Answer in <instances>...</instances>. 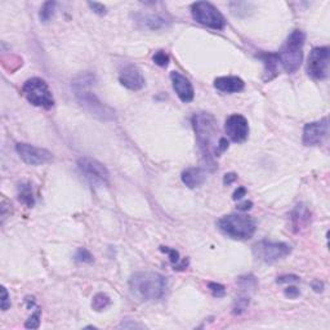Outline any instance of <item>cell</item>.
I'll list each match as a JSON object with an SVG mask.
<instances>
[{
  "mask_svg": "<svg viewBox=\"0 0 330 330\" xmlns=\"http://www.w3.org/2000/svg\"><path fill=\"white\" fill-rule=\"evenodd\" d=\"M129 289L133 296L141 301H158L167 293L168 281L158 272H135L129 280Z\"/></svg>",
  "mask_w": 330,
  "mask_h": 330,
  "instance_id": "1",
  "label": "cell"
},
{
  "mask_svg": "<svg viewBox=\"0 0 330 330\" xmlns=\"http://www.w3.org/2000/svg\"><path fill=\"white\" fill-rule=\"evenodd\" d=\"M94 82V76L92 74H84L80 75L79 77L74 80L72 83V88H74L75 97H76L77 102L87 110L89 114L93 117L98 118L101 120H111L115 118V111L105 103L101 102L98 100L97 95L88 90V87L93 84Z\"/></svg>",
  "mask_w": 330,
  "mask_h": 330,
  "instance_id": "2",
  "label": "cell"
},
{
  "mask_svg": "<svg viewBox=\"0 0 330 330\" xmlns=\"http://www.w3.org/2000/svg\"><path fill=\"white\" fill-rule=\"evenodd\" d=\"M192 127L195 129L199 147L205 158L206 163L214 167L213 158L217 156V134L218 125L216 118L208 112H198L192 117Z\"/></svg>",
  "mask_w": 330,
  "mask_h": 330,
  "instance_id": "3",
  "label": "cell"
},
{
  "mask_svg": "<svg viewBox=\"0 0 330 330\" xmlns=\"http://www.w3.org/2000/svg\"><path fill=\"white\" fill-rule=\"evenodd\" d=\"M306 35L301 30H294L279 52L278 59L288 74H294L301 67L303 60V45Z\"/></svg>",
  "mask_w": 330,
  "mask_h": 330,
  "instance_id": "4",
  "label": "cell"
},
{
  "mask_svg": "<svg viewBox=\"0 0 330 330\" xmlns=\"http://www.w3.org/2000/svg\"><path fill=\"white\" fill-rule=\"evenodd\" d=\"M219 231L235 240H248L256 234V221L246 214H228L219 219Z\"/></svg>",
  "mask_w": 330,
  "mask_h": 330,
  "instance_id": "5",
  "label": "cell"
},
{
  "mask_svg": "<svg viewBox=\"0 0 330 330\" xmlns=\"http://www.w3.org/2000/svg\"><path fill=\"white\" fill-rule=\"evenodd\" d=\"M22 94L31 105L36 107L50 108L54 105L52 90L49 89L47 83L40 77H31L26 80L22 87Z\"/></svg>",
  "mask_w": 330,
  "mask_h": 330,
  "instance_id": "6",
  "label": "cell"
},
{
  "mask_svg": "<svg viewBox=\"0 0 330 330\" xmlns=\"http://www.w3.org/2000/svg\"><path fill=\"white\" fill-rule=\"evenodd\" d=\"M191 13L193 20L199 24L214 30H223L226 26L225 17L211 3L196 2L191 6Z\"/></svg>",
  "mask_w": 330,
  "mask_h": 330,
  "instance_id": "7",
  "label": "cell"
},
{
  "mask_svg": "<svg viewBox=\"0 0 330 330\" xmlns=\"http://www.w3.org/2000/svg\"><path fill=\"white\" fill-rule=\"evenodd\" d=\"M292 251V246L286 243L262 240L254 244L253 254L258 261L264 263H275L288 257Z\"/></svg>",
  "mask_w": 330,
  "mask_h": 330,
  "instance_id": "8",
  "label": "cell"
},
{
  "mask_svg": "<svg viewBox=\"0 0 330 330\" xmlns=\"http://www.w3.org/2000/svg\"><path fill=\"white\" fill-rule=\"evenodd\" d=\"M77 167H79L80 172L83 173L85 180L93 187H103V186L108 185L110 173H108L107 168L100 161L92 158H80L77 160Z\"/></svg>",
  "mask_w": 330,
  "mask_h": 330,
  "instance_id": "9",
  "label": "cell"
},
{
  "mask_svg": "<svg viewBox=\"0 0 330 330\" xmlns=\"http://www.w3.org/2000/svg\"><path fill=\"white\" fill-rule=\"evenodd\" d=\"M330 49L327 47H317L311 50L307 62V71L316 80L326 79L329 75Z\"/></svg>",
  "mask_w": 330,
  "mask_h": 330,
  "instance_id": "10",
  "label": "cell"
},
{
  "mask_svg": "<svg viewBox=\"0 0 330 330\" xmlns=\"http://www.w3.org/2000/svg\"><path fill=\"white\" fill-rule=\"evenodd\" d=\"M16 151L25 163L32 167H40L53 161V156L49 151L45 148L35 147L29 143H17Z\"/></svg>",
  "mask_w": 330,
  "mask_h": 330,
  "instance_id": "11",
  "label": "cell"
},
{
  "mask_svg": "<svg viewBox=\"0 0 330 330\" xmlns=\"http://www.w3.org/2000/svg\"><path fill=\"white\" fill-rule=\"evenodd\" d=\"M329 134V124L327 119L324 118L320 122H314L306 124L303 129V145L304 146H320L322 145Z\"/></svg>",
  "mask_w": 330,
  "mask_h": 330,
  "instance_id": "12",
  "label": "cell"
},
{
  "mask_svg": "<svg viewBox=\"0 0 330 330\" xmlns=\"http://www.w3.org/2000/svg\"><path fill=\"white\" fill-rule=\"evenodd\" d=\"M226 134L228 135L231 141L236 143H241L248 138L249 134V124L248 120L243 115L234 114L227 118L225 124Z\"/></svg>",
  "mask_w": 330,
  "mask_h": 330,
  "instance_id": "13",
  "label": "cell"
},
{
  "mask_svg": "<svg viewBox=\"0 0 330 330\" xmlns=\"http://www.w3.org/2000/svg\"><path fill=\"white\" fill-rule=\"evenodd\" d=\"M119 82L129 90H141L146 84L142 71L134 65H128L120 71Z\"/></svg>",
  "mask_w": 330,
  "mask_h": 330,
  "instance_id": "14",
  "label": "cell"
},
{
  "mask_svg": "<svg viewBox=\"0 0 330 330\" xmlns=\"http://www.w3.org/2000/svg\"><path fill=\"white\" fill-rule=\"evenodd\" d=\"M170 80H172L173 89L176 90L177 95L182 102L188 103L195 97V90H193L192 84L190 80L178 71L170 72Z\"/></svg>",
  "mask_w": 330,
  "mask_h": 330,
  "instance_id": "15",
  "label": "cell"
},
{
  "mask_svg": "<svg viewBox=\"0 0 330 330\" xmlns=\"http://www.w3.org/2000/svg\"><path fill=\"white\" fill-rule=\"evenodd\" d=\"M214 87L223 93H238L245 87L243 79L238 76H222L214 80Z\"/></svg>",
  "mask_w": 330,
  "mask_h": 330,
  "instance_id": "16",
  "label": "cell"
},
{
  "mask_svg": "<svg viewBox=\"0 0 330 330\" xmlns=\"http://www.w3.org/2000/svg\"><path fill=\"white\" fill-rule=\"evenodd\" d=\"M311 221V211L304 204H298L292 213V226L294 231L299 232L308 226Z\"/></svg>",
  "mask_w": 330,
  "mask_h": 330,
  "instance_id": "17",
  "label": "cell"
},
{
  "mask_svg": "<svg viewBox=\"0 0 330 330\" xmlns=\"http://www.w3.org/2000/svg\"><path fill=\"white\" fill-rule=\"evenodd\" d=\"M181 178H182V182L185 183L187 187L195 188L205 182L206 173L205 170L201 169V168H187V169L182 172Z\"/></svg>",
  "mask_w": 330,
  "mask_h": 330,
  "instance_id": "18",
  "label": "cell"
},
{
  "mask_svg": "<svg viewBox=\"0 0 330 330\" xmlns=\"http://www.w3.org/2000/svg\"><path fill=\"white\" fill-rule=\"evenodd\" d=\"M261 59L263 60L264 62V72H266L267 77L266 80H271L272 77L276 76L278 74V65H279V59L278 54H272V53H266V54H262Z\"/></svg>",
  "mask_w": 330,
  "mask_h": 330,
  "instance_id": "19",
  "label": "cell"
},
{
  "mask_svg": "<svg viewBox=\"0 0 330 330\" xmlns=\"http://www.w3.org/2000/svg\"><path fill=\"white\" fill-rule=\"evenodd\" d=\"M140 21L142 22V25L146 27V29L152 30V31H156V30H163L167 27V20L161 16H158V14L143 16Z\"/></svg>",
  "mask_w": 330,
  "mask_h": 330,
  "instance_id": "20",
  "label": "cell"
},
{
  "mask_svg": "<svg viewBox=\"0 0 330 330\" xmlns=\"http://www.w3.org/2000/svg\"><path fill=\"white\" fill-rule=\"evenodd\" d=\"M160 250L163 251V253L168 254L170 263L173 264L174 269L182 271V269H185L186 267L188 266V259H183V261H181L180 253H178V250H176V249L168 248V246H160Z\"/></svg>",
  "mask_w": 330,
  "mask_h": 330,
  "instance_id": "21",
  "label": "cell"
},
{
  "mask_svg": "<svg viewBox=\"0 0 330 330\" xmlns=\"http://www.w3.org/2000/svg\"><path fill=\"white\" fill-rule=\"evenodd\" d=\"M18 200L26 206H29V208L34 206L35 198L30 183H22V185L18 186Z\"/></svg>",
  "mask_w": 330,
  "mask_h": 330,
  "instance_id": "22",
  "label": "cell"
},
{
  "mask_svg": "<svg viewBox=\"0 0 330 330\" xmlns=\"http://www.w3.org/2000/svg\"><path fill=\"white\" fill-rule=\"evenodd\" d=\"M110 303H111V299H110V297H108L107 294L98 293L93 297L92 308L94 309V311L100 312L107 308V307L110 306Z\"/></svg>",
  "mask_w": 330,
  "mask_h": 330,
  "instance_id": "23",
  "label": "cell"
},
{
  "mask_svg": "<svg viewBox=\"0 0 330 330\" xmlns=\"http://www.w3.org/2000/svg\"><path fill=\"white\" fill-rule=\"evenodd\" d=\"M56 2H45L43 4V7L40 8L39 12V18L42 22H48L52 20V17L54 16V12H56Z\"/></svg>",
  "mask_w": 330,
  "mask_h": 330,
  "instance_id": "24",
  "label": "cell"
},
{
  "mask_svg": "<svg viewBox=\"0 0 330 330\" xmlns=\"http://www.w3.org/2000/svg\"><path fill=\"white\" fill-rule=\"evenodd\" d=\"M93 259L94 258H93L92 253L85 248H79L75 254V261L80 262V263H92Z\"/></svg>",
  "mask_w": 330,
  "mask_h": 330,
  "instance_id": "25",
  "label": "cell"
},
{
  "mask_svg": "<svg viewBox=\"0 0 330 330\" xmlns=\"http://www.w3.org/2000/svg\"><path fill=\"white\" fill-rule=\"evenodd\" d=\"M153 62L160 67H167L169 65V56L164 50H158L152 57Z\"/></svg>",
  "mask_w": 330,
  "mask_h": 330,
  "instance_id": "26",
  "label": "cell"
},
{
  "mask_svg": "<svg viewBox=\"0 0 330 330\" xmlns=\"http://www.w3.org/2000/svg\"><path fill=\"white\" fill-rule=\"evenodd\" d=\"M40 315H42V311L37 308L36 311H35L34 314L29 317V320L26 321L25 326H26L27 329H37L40 325Z\"/></svg>",
  "mask_w": 330,
  "mask_h": 330,
  "instance_id": "27",
  "label": "cell"
},
{
  "mask_svg": "<svg viewBox=\"0 0 330 330\" xmlns=\"http://www.w3.org/2000/svg\"><path fill=\"white\" fill-rule=\"evenodd\" d=\"M248 306H249V298H246V297L236 299L235 306H234V314L236 315L243 314V312H245V309L248 308Z\"/></svg>",
  "mask_w": 330,
  "mask_h": 330,
  "instance_id": "28",
  "label": "cell"
},
{
  "mask_svg": "<svg viewBox=\"0 0 330 330\" xmlns=\"http://www.w3.org/2000/svg\"><path fill=\"white\" fill-rule=\"evenodd\" d=\"M208 286L209 289H210L211 293H213V296L217 297V298H222V297L226 294V288L222 285V284L209 283Z\"/></svg>",
  "mask_w": 330,
  "mask_h": 330,
  "instance_id": "29",
  "label": "cell"
},
{
  "mask_svg": "<svg viewBox=\"0 0 330 330\" xmlns=\"http://www.w3.org/2000/svg\"><path fill=\"white\" fill-rule=\"evenodd\" d=\"M0 306H2V309H3V311H7V309L11 307V299H9V294L4 286H2V301H0Z\"/></svg>",
  "mask_w": 330,
  "mask_h": 330,
  "instance_id": "30",
  "label": "cell"
},
{
  "mask_svg": "<svg viewBox=\"0 0 330 330\" xmlns=\"http://www.w3.org/2000/svg\"><path fill=\"white\" fill-rule=\"evenodd\" d=\"M301 279L297 275H283L280 278H278L276 283L278 284H292V283H299Z\"/></svg>",
  "mask_w": 330,
  "mask_h": 330,
  "instance_id": "31",
  "label": "cell"
},
{
  "mask_svg": "<svg viewBox=\"0 0 330 330\" xmlns=\"http://www.w3.org/2000/svg\"><path fill=\"white\" fill-rule=\"evenodd\" d=\"M285 296L290 299H296L301 296V292H299V289L297 286H288L285 289Z\"/></svg>",
  "mask_w": 330,
  "mask_h": 330,
  "instance_id": "32",
  "label": "cell"
},
{
  "mask_svg": "<svg viewBox=\"0 0 330 330\" xmlns=\"http://www.w3.org/2000/svg\"><path fill=\"white\" fill-rule=\"evenodd\" d=\"M88 6L94 11V13L100 14V16H103L106 14V7L101 3H88Z\"/></svg>",
  "mask_w": 330,
  "mask_h": 330,
  "instance_id": "33",
  "label": "cell"
},
{
  "mask_svg": "<svg viewBox=\"0 0 330 330\" xmlns=\"http://www.w3.org/2000/svg\"><path fill=\"white\" fill-rule=\"evenodd\" d=\"M236 180H238V174H235V173H227V174L225 176V178H223V183H225L226 186H228L235 182Z\"/></svg>",
  "mask_w": 330,
  "mask_h": 330,
  "instance_id": "34",
  "label": "cell"
},
{
  "mask_svg": "<svg viewBox=\"0 0 330 330\" xmlns=\"http://www.w3.org/2000/svg\"><path fill=\"white\" fill-rule=\"evenodd\" d=\"M245 193H246L245 187H239L238 190L235 191V193H234V200H240V199H243L244 196H245Z\"/></svg>",
  "mask_w": 330,
  "mask_h": 330,
  "instance_id": "35",
  "label": "cell"
},
{
  "mask_svg": "<svg viewBox=\"0 0 330 330\" xmlns=\"http://www.w3.org/2000/svg\"><path fill=\"white\" fill-rule=\"evenodd\" d=\"M251 206H253V203H251V201H244V203L239 204L236 208H238V210L240 211H246L249 210V209H251Z\"/></svg>",
  "mask_w": 330,
  "mask_h": 330,
  "instance_id": "36",
  "label": "cell"
},
{
  "mask_svg": "<svg viewBox=\"0 0 330 330\" xmlns=\"http://www.w3.org/2000/svg\"><path fill=\"white\" fill-rule=\"evenodd\" d=\"M312 289H314L315 292H317V293H319V292H322V289H324V284L319 280L314 281V283H312Z\"/></svg>",
  "mask_w": 330,
  "mask_h": 330,
  "instance_id": "37",
  "label": "cell"
}]
</instances>
